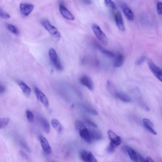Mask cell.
<instances>
[{"label": "cell", "mask_w": 162, "mask_h": 162, "mask_svg": "<svg viewBox=\"0 0 162 162\" xmlns=\"http://www.w3.org/2000/svg\"><path fill=\"white\" fill-rule=\"evenodd\" d=\"M49 56L51 62L55 68L59 71L63 70V65L60 61L56 51L52 48H50L49 51Z\"/></svg>", "instance_id": "1"}, {"label": "cell", "mask_w": 162, "mask_h": 162, "mask_svg": "<svg viewBox=\"0 0 162 162\" xmlns=\"http://www.w3.org/2000/svg\"><path fill=\"white\" fill-rule=\"evenodd\" d=\"M41 24L53 37L57 39L60 38L61 35L58 30L55 26L52 25L48 20H42Z\"/></svg>", "instance_id": "2"}, {"label": "cell", "mask_w": 162, "mask_h": 162, "mask_svg": "<svg viewBox=\"0 0 162 162\" xmlns=\"http://www.w3.org/2000/svg\"><path fill=\"white\" fill-rule=\"evenodd\" d=\"M92 29L96 37L104 44L106 45L108 43V38L99 26L94 24L92 25Z\"/></svg>", "instance_id": "3"}, {"label": "cell", "mask_w": 162, "mask_h": 162, "mask_svg": "<svg viewBox=\"0 0 162 162\" xmlns=\"http://www.w3.org/2000/svg\"><path fill=\"white\" fill-rule=\"evenodd\" d=\"M34 8V5L28 3L22 2L20 5V12L22 15L24 17L28 16Z\"/></svg>", "instance_id": "4"}, {"label": "cell", "mask_w": 162, "mask_h": 162, "mask_svg": "<svg viewBox=\"0 0 162 162\" xmlns=\"http://www.w3.org/2000/svg\"><path fill=\"white\" fill-rule=\"evenodd\" d=\"M59 9L61 14L65 18L70 20H73L75 19L73 15L66 7L62 3L59 5Z\"/></svg>", "instance_id": "5"}, {"label": "cell", "mask_w": 162, "mask_h": 162, "mask_svg": "<svg viewBox=\"0 0 162 162\" xmlns=\"http://www.w3.org/2000/svg\"><path fill=\"white\" fill-rule=\"evenodd\" d=\"M39 140L44 153L47 154H51L52 151V148L44 136H40L39 137Z\"/></svg>", "instance_id": "6"}, {"label": "cell", "mask_w": 162, "mask_h": 162, "mask_svg": "<svg viewBox=\"0 0 162 162\" xmlns=\"http://www.w3.org/2000/svg\"><path fill=\"white\" fill-rule=\"evenodd\" d=\"M80 83L90 90H93L94 85L92 81L89 76L85 75L81 77L80 79Z\"/></svg>", "instance_id": "7"}, {"label": "cell", "mask_w": 162, "mask_h": 162, "mask_svg": "<svg viewBox=\"0 0 162 162\" xmlns=\"http://www.w3.org/2000/svg\"><path fill=\"white\" fill-rule=\"evenodd\" d=\"M35 91L38 99L45 107H48L49 105V101L45 94L37 87L35 88Z\"/></svg>", "instance_id": "8"}, {"label": "cell", "mask_w": 162, "mask_h": 162, "mask_svg": "<svg viewBox=\"0 0 162 162\" xmlns=\"http://www.w3.org/2000/svg\"><path fill=\"white\" fill-rule=\"evenodd\" d=\"M108 135L111 141L110 143L115 145L117 147L121 143V138L117 135L115 133L111 130H109L108 131Z\"/></svg>", "instance_id": "9"}, {"label": "cell", "mask_w": 162, "mask_h": 162, "mask_svg": "<svg viewBox=\"0 0 162 162\" xmlns=\"http://www.w3.org/2000/svg\"><path fill=\"white\" fill-rule=\"evenodd\" d=\"M148 65L154 75L162 82V70L152 62L148 63Z\"/></svg>", "instance_id": "10"}, {"label": "cell", "mask_w": 162, "mask_h": 162, "mask_svg": "<svg viewBox=\"0 0 162 162\" xmlns=\"http://www.w3.org/2000/svg\"><path fill=\"white\" fill-rule=\"evenodd\" d=\"M120 5L127 19L130 21H132L134 19V14L131 10L125 4L121 3Z\"/></svg>", "instance_id": "11"}, {"label": "cell", "mask_w": 162, "mask_h": 162, "mask_svg": "<svg viewBox=\"0 0 162 162\" xmlns=\"http://www.w3.org/2000/svg\"><path fill=\"white\" fill-rule=\"evenodd\" d=\"M79 156L81 159L84 162H92L96 159L92 152L86 151H81Z\"/></svg>", "instance_id": "12"}, {"label": "cell", "mask_w": 162, "mask_h": 162, "mask_svg": "<svg viewBox=\"0 0 162 162\" xmlns=\"http://www.w3.org/2000/svg\"><path fill=\"white\" fill-rule=\"evenodd\" d=\"M124 150L129 155V156L133 162H139V154L132 148L129 147H125Z\"/></svg>", "instance_id": "13"}, {"label": "cell", "mask_w": 162, "mask_h": 162, "mask_svg": "<svg viewBox=\"0 0 162 162\" xmlns=\"http://www.w3.org/2000/svg\"><path fill=\"white\" fill-rule=\"evenodd\" d=\"M115 21L118 29L121 31H124L125 30L123 19L121 13L118 11L115 16Z\"/></svg>", "instance_id": "14"}, {"label": "cell", "mask_w": 162, "mask_h": 162, "mask_svg": "<svg viewBox=\"0 0 162 162\" xmlns=\"http://www.w3.org/2000/svg\"><path fill=\"white\" fill-rule=\"evenodd\" d=\"M80 136L87 143H90L92 141L90 131L86 128L79 132Z\"/></svg>", "instance_id": "15"}, {"label": "cell", "mask_w": 162, "mask_h": 162, "mask_svg": "<svg viewBox=\"0 0 162 162\" xmlns=\"http://www.w3.org/2000/svg\"><path fill=\"white\" fill-rule=\"evenodd\" d=\"M114 95L117 98L125 102H130L131 101V97L124 92L115 91L114 92Z\"/></svg>", "instance_id": "16"}, {"label": "cell", "mask_w": 162, "mask_h": 162, "mask_svg": "<svg viewBox=\"0 0 162 162\" xmlns=\"http://www.w3.org/2000/svg\"><path fill=\"white\" fill-rule=\"evenodd\" d=\"M39 120L44 131L47 134H49L50 132V126L48 121L45 118L41 117L40 118Z\"/></svg>", "instance_id": "17"}, {"label": "cell", "mask_w": 162, "mask_h": 162, "mask_svg": "<svg viewBox=\"0 0 162 162\" xmlns=\"http://www.w3.org/2000/svg\"><path fill=\"white\" fill-rule=\"evenodd\" d=\"M143 121L144 127L147 131L154 134H157V132L153 129V124L150 120L144 118Z\"/></svg>", "instance_id": "18"}, {"label": "cell", "mask_w": 162, "mask_h": 162, "mask_svg": "<svg viewBox=\"0 0 162 162\" xmlns=\"http://www.w3.org/2000/svg\"><path fill=\"white\" fill-rule=\"evenodd\" d=\"M113 65L114 67H120L122 66L124 62V56L121 54L116 56L115 57Z\"/></svg>", "instance_id": "19"}, {"label": "cell", "mask_w": 162, "mask_h": 162, "mask_svg": "<svg viewBox=\"0 0 162 162\" xmlns=\"http://www.w3.org/2000/svg\"><path fill=\"white\" fill-rule=\"evenodd\" d=\"M91 134L92 140H98L102 138V135L98 131L94 129H89Z\"/></svg>", "instance_id": "20"}, {"label": "cell", "mask_w": 162, "mask_h": 162, "mask_svg": "<svg viewBox=\"0 0 162 162\" xmlns=\"http://www.w3.org/2000/svg\"><path fill=\"white\" fill-rule=\"evenodd\" d=\"M52 127L58 133H60L62 130V127L59 121L56 118H53L51 120Z\"/></svg>", "instance_id": "21"}, {"label": "cell", "mask_w": 162, "mask_h": 162, "mask_svg": "<svg viewBox=\"0 0 162 162\" xmlns=\"http://www.w3.org/2000/svg\"><path fill=\"white\" fill-rule=\"evenodd\" d=\"M96 46L99 50L106 56L112 58L115 57L116 55L114 53L104 49L99 45L97 44Z\"/></svg>", "instance_id": "22"}, {"label": "cell", "mask_w": 162, "mask_h": 162, "mask_svg": "<svg viewBox=\"0 0 162 162\" xmlns=\"http://www.w3.org/2000/svg\"><path fill=\"white\" fill-rule=\"evenodd\" d=\"M19 85L22 90L23 92L27 96L30 95L31 90L30 88L24 83L20 82L19 83Z\"/></svg>", "instance_id": "23"}, {"label": "cell", "mask_w": 162, "mask_h": 162, "mask_svg": "<svg viewBox=\"0 0 162 162\" xmlns=\"http://www.w3.org/2000/svg\"><path fill=\"white\" fill-rule=\"evenodd\" d=\"M6 27L9 31L15 35H18L19 34V30L15 25L12 24H7Z\"/></svg>", "instance_id": "24"}, {"label": "cell", "mask_w": 162, "mask_h": 162, "mask_svg": "<svg viewBox=\"0 0 162 162\" xmlns=\"http://www.w3.org/2000/svg\"><path fill=\"white\" fill-rule=\"evenodd\" d=\"M83 109L87 112L94 115H97L98 114L97 112L93 108L87 105H83Z\"/></svg>", "instance_id": "25"}, {"label": "cell", "mask_w": 162, "mask_h": 162, "mask_svg": "<svg viewBox=\"0 0 162 162\" xmlns=\"http://www.w3.org/2000/svg\"><path fill=\"white\" fill-rule=\"evenodd\" d=\"M75 127L76 130L79 132L86 128L82 122L79 120L76 122Z\"/></svg>", "instance_id": "26"}, {"label": "cell", "mask_w": 162, "mask_h": 162, "mask_svg": "<svg viewBox=\"0 0 162 162\" xmlns=\"http://www.w3.org/2000/svg\"><path fill=\"white\" fill-rule=\"evenodd\" d=\"M9 121V118H4L0 119V129H2L7 125Z\"/></svg>", "instance_id": "27"}, {"label": "cell", "mask_w": 162, "mask_h": 162, "mask_svg": "<svg viewBox=\"0 0 162 162\" xmlns=\"http://www.w3.org/2000/svg\"><path fill=\"white\" fill-rule=\"evenodd\" d=\"M105 5L113 10H116L117 7L115 3L112 1H109V0H106L105 1Z\"/></svg>", "instance_id": "28"}, {"label": "cell", "mask_w": 162, "mask_h": 162, "mask_svg": "<svg viewBox=\"0 0 162 162\" xmlns=\"http://www.w3.org/2000/svg\"><path fill=\"white\" fill-rule=\"evenodd\" d=\"M26 115L28 121L30 123H32L34 119V116L33 113L29 110H27L26 112Z\"/></svg>", "instance_id": "29"}, {"label": "cell", "mask_w": 162, "mask_h": 162, "mask_svg": "<svg viewBox=\"0 0 162 162\" xmlns=\"http://www.w3.org/2000/svg\"><path fill=\"white\" fill-rule=\"evenodd\" d=\"M84 120L85 122L88 125L94 128H97V125L89 118H85L84 119Z\"/></svg>", "instance_id": "30"}, {"label": "cell", "mask_w": 162, "mask_h": 162, "mask_svg": "<svg viewBox=\"0 0 162 162\" xmlns=\"http://www.w3.org/2000/svg\"><path fill=\"white\" fill-rule=\"evenodd\" d=\"M0 16L4 19H8L10 18V15L8 13L4 11L2 8L0 9Z\"/></svg>", "instance_id": "31"}, {"label": "cell", "mask_w": 162, "mask_h": 162, "mask_svg": "<svg viewBox=\"0 0 162 162\" xmlns=\"http://www.w3.org/2000/svg\"><path fill=\"white\" fill-rule=\"evenodd\" d=\"M139 160L141 162H155L153 159L150 157H147L145 159L143 157L139 155Z\"/></svg>", "instance_id": "32"}, {"label": "cell", "mask_w": 162, "mask_h": 162, "mask_svg": "<svg viewBox=\"0 0 162 162\" xmlns=\"http://www.w3.org/2000/svg\"><path fill=\"white\" fill-rule=\"evenodd\" d=\"M157 11L159 15H162V2H159L157 4Z\"/></svg>", "instance_id": "33"}, {"label": "cell", "mask_w": 162, "mask_h": 162, "mask_svg": "<svg viewBox=\"0 0 162 162\" xmlns=\"http://www.w3.org/2000/svg\"><path fill=\"white\" fill-rule=\"evenodd\" d=\"M145 57L144 56L138 58L136 61L135 64L137 65H139L144 61Z\"/></svg>", "instance_id": "34"}, {"label": "cell", "mask_w": 162, "mask_h": 162, "mask_svg": "<svg viewBox=\"0 0 162 162\" xmlns=\"http://www.w3.org/2000/svg\"><path fill=\"white\" fill-rule=\"evenodd\" d=\"M6 90L5 86L1 84L0 85V93L1 94L4 93L5 92Z\"/></svg>", "instance_id": "35"}, {"label": "cell", "mask_w": 162, "mask_h": 162, "mask_svg": "<svg viewBox=\"0 0 162 162\" xmlns=\"http://www.w3.org/2000/svg\"><path fill=\"white\" fill-rule=\"evenodd\" d=\"M19 153L21 156L26 159H28V157L25 153L22 151H20Z\"/></svg>", "instance_id": "36"}, {"label": "cell", "mask_w": 162, "mask_h": 162, "mask_svg": "<svg viewBox=\"0 0 162 162\" xmlns=\"http://www.w3.org/2000/svg\"><path fill=\"white\" fill-rule=\"evenodd\" d=\"M83 2L86 5H90L92 3V2L90 1H84Z\"/></svg>", "instance_id": "37"}, {"label": "cell", "mask_w": 162, "mask_h": 162, "mask_svg": "<svg viewBox=\"0 0 162 162\" xmlns=\"http://www.w3.org/2000/svg\"><path fill=\"white\" fill-rule=\"evenodd\" d=\"M92 162H98V161L96 159V158L95 159H94L93 161Z\"/></svg>", "instance_id": "38"}]
</instances>
